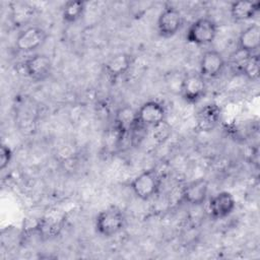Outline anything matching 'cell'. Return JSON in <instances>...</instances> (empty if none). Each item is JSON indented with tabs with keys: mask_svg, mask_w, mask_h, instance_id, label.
I'll use <instances>...</instances> for the list:
<instances>
[{
	"mask_svg": "<svg viewBox=\"0 0 260 260\" xmlns=\"http://www.w3.org/2000/svg\"><path fill=\"white\" fill-rule=\"evenodd\" d=\"M221 111L216 104H207L196 114V127L202 132H210L220 121Z\"/></svg>",
	"mask_w": 260,
	"mask_h": 260,
	"instance_id": "obj_14",
	"label": "cell"
},
{
	"mask_svg": "<svg viewBox=\"0 0 260 260\" xmlns=\"http://www.w3.org/2000/svg\"><path fill=\"white\" fill-rule=\"evenodd\" d=\"M208 181L204 178L193 180L186 184L181 192V202L197 206L205 202L208 195Z\"/></svg>",
	"mask_w": 260,
	"mask_h": 260,
	"instance_id": "obj_11",
	"label": "cell"
},
{
	"mask_svg": "<svg viewBox=\"0 0 260 260\" xmlns=\"http://www.w3.org/2000/svg\"><path fill=\"white\" fill-rule=\"evenodd\" d=\"M126 217L121 208L111 205L101 210L94 220L96 233L105 238H111L118 235L125 226Z\"/></svg>",
	"mask_w": 260,
	"mask_h": 260,
	"instance_id": "obj_1",
	"label": "cell"
},
{
	"mask_svg": "<svg viewBox=\"0 0 260 260\" xmlns=\"http://www.w3.org/2000/svg\"><path fill=\"white\" fill-rule=\"evenodd\" d=\"M238 69L250 80H257L260 72V60L257 54H243L238 62Z\"/></svg>",
	"mask_w": 260,
	"mask_h": 260,
	"instance_id": "obj_16",
	"label": "cell"
},
{
	"mask_svg": "<svg viewBox=\"0 0 260 260\" xmlns=\"http://www.w3.org/2000/svg\"><path fill=\"white\" fill-rule=\"evenodd\" d=\"M167 111L165 106L155 100L143 103L135 112V121L141 126L156 127L166 122Z\"/></svg>",
	"mask_w": 260,
	"mask_h": 260,
	"instance_id": "obj_5",
	"label": "cell"
},
{
	"mask_svg": "<svg viewBox=\"0 0 260 260\" xmlns=\"http://www.w3.org/2000/svg\"><path fill=\"white\" fill-rule=\"evenodd\" d=\"M48 39L47 31L37 25H31L19 31L15 39L14 47L20 53H32L43 47Z\"/></svg>",
	"mask_w": 260,
	"mask_h": 260,
	"instance_id": "obj_6",
	"label": "cell"
},
{
	"mask_svg": "<svg viewBox=\"0 0 260 260\" xmlns=\"http://www.w3.org/2000/svg\"><path fill=\"white\" fill-rule=\"evenodd\" d=\"M217 30V24L213 19L200 17L193 21L188 27L186 41L196 46H207L214 41Z\"/></svg>",
	"mask_w": 260,
	"mask_h": 260,
	"instance_id": "obj_3",
	"label": "cell"
},
{
	"mask_svg": "<svg viewBox=\"0 0 260 260\" xmlns=\"http://www.w3.org/2000/svg\"><path fill=\"white\" fill-rule=\"evenodd\" d=\"M260 10L258 1H236L231 4V16L236 21H246L252 19Z\"/></svg>",
	"mask_w": 260,
	"mask_h": 260,
	"instance_id": "obj_15",
	"label": "cell"
},
{
	"mask_svg": "<svg viewBox=\"0 0 260 260\" xmlns=\"http://www.w3.org/2000/svg\"><path fill=\"white\" fill-rule=\"evenodd\" d=\"M12 159V150L11 148L6 145L2 144L1 149H0V169L3 171L8 167Z\"/></svg>",
	"mask_w": 260,
	"mask_h": 260,
	"instance_id": "obj_19",
	"label": "cell"
},
{
	"mask_svg": "<svg viewBox=\"0 0 260 260\" xmlns=\"http://www.w3.org/2000/svg\"><path fill=\"white\" fill-rule=\"evenodd\" d=\"M179 90L185 102L197 104L207 92L206 79L199 72H189L182 78Z\"/></svg>",
	"mask_w": 260,
	"mask_h": 260,
	"instance_id": "obj_4",
	"label": "cell"
},
{
	"mask_svg": "<svg viewBox=\"0 0 260 260\" xmlns=\"http://www.w3.org/2000/svg\"><path fill=\"white\" fill-rule=\"evenodd\" d=\"M225 67V59L222 54L214 49L205 51L199 61V73L205 79L218 77Z\"/></svg>",
	"mask_w": 260,
	"mask_h": 260,
	"instance_id": "obj_9",
	"label": "cell"
},
{
	"mask_svg": "<svg viewBox=\"0 0 260 260\" xmlns=\"http://www.w3.org/2000/svg\"><path fill=\"white\" fill-rule=\"evenodd\" d=\"M62 229V221L54 217H45L40 220L36 230L43 239H52L59 235Z\"/></svg>",
	"mask_w": 260,
	"mask_h": 260,
	"instance_id": "obj_18",
	"label": "cell"
},
{
	"mask_svg": "<svg viewBox=\"0 0 260 260\" xmlns=\"http://www.w3.org/2000/svg\"><path fill=\"white\" fill-rule=\"evenodd\" d=\"M260 46V25L252 23L244 28L237 42V52L243 54H256Z\"/></svg>",
	"mask_w": 260,
	"mask_h": 260,
	"instance_id": "obj_13",
	"label": "cell"
},
{
	"mask_svg": "<svg viewBox=\"0 0 260 260\" xmlns=\"http://www.w3.org/2000/svg\"><path fill=\"white\" fill-rule=\"evenodd\" d=\"M25 74L36 82L45 81L50 77L53 70L51 58L44 53H35L23 62Z\"/></svg>",
	"mask_w": 260,
	"mask_h": 260,
	"instance_id": "obj_7",
	"label": "cell"
},
{
	"mask_svg": "<svg viewBox=\"0 0 260 260\" xmlns=\"http://www.w3.org/2000/svg\"><path fill=\"white\" fill-rule=\"evenodd\" d=\"M208 212L213 219L228 217L236 208V200L232 193L221 191L214 194L208 201Z\"/></svg>",
	"mask_w": 260,
	"mask_h": 260,
	"instance_id": "obj_10",
	"label": "cell"
},
{
	"mask_svg": "<svg viewBox=\"0 0 260 260\" xmlns=\"http://www.w3.org/2000/svg\"><path fill=\"white\" fill-rule=\"evenodd\" d=\"M86 2L81 0H70L62 7V18L66 23H75L84 15Z\"/></svg>",
	"mask_w": 260,
	"mask_h": 260,
	"instance_id": "obj_17",
	"label": "cell"
},
{
	"mask_svg": "<svg viewBox=\"0 0 260 260\" xmlns=\"http://www.w3.org/2000/svg\"><path fill=\"white\" fill-rule=\"evenodd\" d=\"M183 15L175 6H166L157 17V32L162 38H171L175 36L183 26Z\"/></svg>",
	"mask_w": 260,
	"mask_h": 260,
	"instance_id": "obj_8",
	"label": "cell"
},
{
	"mask_svg": "<svg viewBox=\"0 0 260 260\" xmlns=\"http://www.w3.org/2000/svg\"><path fill=\"white\" fill-rule=\"evenodd\" d=\"M161 184L160 174L154 169H149L133 178L130 183V189L140 200H149L158 194Z\"/></svg>",
	"mask_w": 260,
	"mask_h": 260,
	"instance_id": "obj_2",
	"label": "cell"
},
{
	"mask_svg": "<svg viewBox=\"0 0 260 260\" xmlns=\"http://www.w3.org/2000/svg\"><path fill=\"white\" fill-rule=\"evenodd\" d=\"M133 65V57L128 53H118L110 57L104 64V71L111 81H116L129 72Z\"/></svg>",
	"mask_w": 260,
	"mask_h": 260,
	"instance_id": "obj_12",
	"label": "cell"
}]
</instances>
